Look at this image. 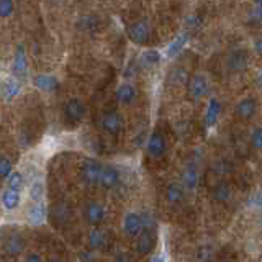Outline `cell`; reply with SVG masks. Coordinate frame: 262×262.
Here are the masks:
<instances>
[{
  "instance_id": "cell-1",
  "label": "cell",
  "mask_w": 262,
  "mask_h": 262,
  "mask_svg": "<svg viewBox=\"0 0 262 262\" xmlns=\"http://www.w3.org/2000/svg\"><path fill=\"white\" fill-rule=\"evenodd\" d=\"M102 169L103 166L95 159H87L84 164H82L80 174L84 182L89 185H98L100 184V176H102Z\"/></svg>"
},
{
  "instance_id": "cell-2",
  "label": "cell",
  "mask_w": 262,
  "mask_h": 262,
  "mask_svg": "<svg viewBox=\"0 0 262 262\" xmlns=\"http://www.w3.org/2000/svg\"><path fill=\"white\" fill-rule=\"evenodd\" d=\"M166 149H167L166 138H164L159 131H152L151 136L147 138V143H146L147 154H149L152 159H159L166 154Z\"/></svg>"
},
{
  "instance_id": "cell-3",
  "label": "cell",
  "mask_w": 262,
  "mask_h": 262,
  "mask_svg": "<svg viewBox=\"0 0 262 262\" xmlns=\"http://www.w3.org/2000/svg\"><path fill=\"white\" fill-rule=\"evenodd\" d=\"M143 228H144V221L138 211H129L123 218V229L131 237H138L143 233Z\"/></svg>"
},
{
  "instance_id": "cell-4",
  "label": "cell",
  "mask_w": 262,
  "mask_h": 262,
  "mask_svg": "<svg viewBox=\"0 0 262 262\" xmlns=\"http://www.w3.org/2000/svg\"><path fill=\"white\" fill-rule=\"evenodd\" d=\"M12 71L15 74V77H18V79L27 77V74H28V56H27V51H25V48L21 45L16 46L15 53H13Z\"/></svg>"
},
{
  "instance_id": "cell-5",
  "label": "cell",
  "mask_w": 262,
  "mask_h": 262,
  "mask_svg": "<svg viewBox=\"0 0 262 262\" xmlns=\"http://www.w3.org/2000/svg\"><path fill=\"white\" fill-rule=\"evenodd\" d=\"M149 33H151V30H149V25H147L146 20H139L128 28V36L136 45H144L146 41L149 39Z\"/></svg>"
},
{
  "instance_id": "cell-6",
  "label": "cell",
  "mask_w": 262,
  "mask_h": 262,
  "mask_svg": "<svg viewBox=\"0 0 262 262\" xmlns=\"http://www.w3.org/2000/svg\"><path fill=\"white\" fill-rule=\"evenodd\" d=\"M102 128L112 136H117L123 128V118L117 110L106 112L102 118Z\"/></svg>"
},
{
  "instance_id": "cell-7",
  "label": "cell",
  "mask_w": 262,
  "mask_h": 262,
  "mask_svg": "<svg viewBox=\"0 0 262 262\" xmlns=\"http://www.w3.org/2000/svg\"><path fill=\"white\" fill-rule=\"evenodd\" d=\"M64 115L66 118L72 123H79L84 120L85 115V105L82 103L79 98H71V100L64 105Z\"/></svg>"
},
{
  "instance_id": "cell-8",
  "label": "cell",
  "mask_w": 262,
  "mask_h": 262,
  "mask_svg": "<svg viewBox=\"0 0 262 262\" xmlns=\"http://www.w3.org/2000/svg\"><path fill=\"white\" fill-rule=\"evenodd\" d=\"M138 97V90L133 84H129V82H123V84L118 85L117 92H115V98H117V102L123 106H128L131 105Z\"/></svg>"
},
{
  "instance_id": "cell-9",
  "label": "cell",
  "mask_w": 262,
  "mask_h": 262,
  "mask_svg": "<svg viewBox=\"0 0 262 262\" xmlns=\"http://www.w3.org/2000/svg\"><path fill=\"white\" fill-rule=\"evenodd\" d=\"M208 79L203 76V74H196V76L190 80V85H188V94L193 98V100H200L208 92Z\"/></svg>"
},
{
  "instance_id": "cell-10",
  "label": "cell",
  "mask_w": 262,
  "mask_h": 262,
  "mask_svg": "<svg viewBox=\"0 0 262 262\" xmlns=\"http://www.w3.org/2000/svg\"><path fill=\"white\" fill-rule=\"evenodd\" d=\"M256 112H257V102L251 97L243 98V100H239L234 106L236 117H239L241 120H251L254 115H256Z\"/></svg>"
},
{
  "instance_id": "cell-11",
  "label": "cell",
  "mask_w": 262,
  "mask_h": 262,
  "mask_svg": "<svg viewBox=\"0 0 262 262\" xmlns=\"http://www.w3.org/2000/svg\"><path fill=\"white\" fill-rule=\"evenodd\" d=\"M120 180H121V176H120V170L113 166H103L102 169V176H100V184L103 188H115L120 185Z\"/></svg>"
},
{
  "instance_id": "cell-12",
  "label": "cell",
  "mask_w": 262,
  "mask_h": 262,
  "mask_svg": "<svg viewBox=\"0 0 262 262\" xmlns=\"http://www.w3.org/2000/svg\"><path fill=\"white\" fill-rule=\"evenodd\" d=\"M33 85L41 92H54L59 87V80L53 74H39V76L33 79Z\"/></svg>"
},
{
  "instance_id": "cell-13",
  "label": "cell",
  "mask_w": 262,
  "mask_h": 262,
  "mask_svg": "<svg viewBox=\"0 0 262 262\" xmlns=\"http://www.w3.org/2000/svg\"><path fill=\"white\" fill-rule=\"evenodd\" d=\"M85 220L89 221L90 225H100L102 221L105 220V208L103 205H100L98 202H90L87 203L85 207Z\"/></svg>"
},
{
  "instance_id": "cell-14",
  "label": "cell",
  "mask_w": 262,
  "mask_h": 262,
  "mask_svg": "<svg viewBox=\"0 0 262 262\" xmlns=\"http://www.w3.org/2000/svg\"><path fill=\"white\" fill-rule=\"evenodd\" d=\"M0 202H2V207L7 211H13L20 207V202H21V195L18 190H13V188H7V190L2 192L0 195Z\"/></svg>"
},
{
  "instance_id": "cell-15",
  "label": "cell",
  "mask_w": 262,
  "mask_h": 262,
  "mask_svg": "<svg viewBox=\"0 0 262 262\" xmlns=\"http://www.w3.org/2000/svg\"><path fill=\"white\" fill-rule=\"evenodd\" d=\"M45 218H46V208L45 205L41 202H35V205H31L30 210H28V220L31 225L39 226L45 223Z\"/></svg>"
},
{
  "instance_id": "cell-16",
  "label": "cell",
  "mask_w": 262,
  "mask_h": 262,
  "mask_svg": "<svg viewBox=\"0 0 262 262\" xmlns=\"http://www.w3.org/2000/svg\"><path fill=\"white\" fill-rule=\"evenodd\" d=\"M20 90H21V85L15 77L7 79L2 84V95H4V98L7 102H12L15 97H18Z\"/></svg>"
},
{
  "instance_id": "cell-17",
  "label": "cell",
  "mask_w": 262,
  "mask_h": 262,
  "mask_svg": "<svg viewBox=\"0 0 262 262\" xmlns=\"http://www.w3.org/2000/svg\"><path fill=\"white\" fill-rule=\"evenodd\" d=\"M199 184V172L193 166H187L185 170L182 172V185L187 190H193Z\"/></svg>"
},
{
  "instance_id": "cell-18",
  "label": "cell",
  "mask_w": 262,
  "mask_h": 262,
  "mask_svg": "<svg viewBox=\"0 0 262 262\" xmlns=\"http://www.w3.org/2000/svg\"><path fill=\"white\" fill-rule=\"evenodd\" d=\"M188 43V35L182 33V35H179L177 38H174V41L167 46V57H176L177 54H180L184 51V48L187 46Z\"/></svg>"
},
{
  "instance_id": "cell-19",
  "label": "cell",
  "mask_w": 262,
  "mask_h": 262,
  "mask_svg": "<svg viewBox=\"0 0 262 262\" xmlns=\"http://www.w3.org/2000/svg\"><path fill=\"white\" fill-rule=\"evenodd\" d=\"M220 112H221L220 102L216 100V98H211L208 106H207V115H205V123H207L208 128H211L216 123V120L220 117Z\"/></svg>"
},
{
  "instance_id": "cell-20",
  "label": "cell",
  "mask_w": 262,
  "mask_h": 262,
  "mask_svg": "<svg viewBox=\"0 0 262 262\" xmlns=\"http://www.w3.org/2000/svg\"><path fill=\"white\" fill-rule=\"evenodd\" d=\"M184 185H180V184H169L167 188H166V199L169 203H180L184 200Z\"/></svg>"
},
{
  "instance_id": "cell-21",
  "label": "cell",
  "mask_w": 262,
  "mask_h": 262,
  "mask_svg": "<svg viewBox=\"0 0 262 262\" xmlns=\"http://www.w3.org/2000/svg\"><path fill=\"white\" fill-rule=\"evenodd\" d=\"M152 246H154V236H152L151 233L143 231L141 234H139V237H138V244H136V248H138V252H139V254L149 252V251L152 249Z\"/></svg>"
},
{
  "instance_id": "cell-22",
  "label": "cell",
  "mask_w": 262,
  "mask_h": 262,
  "mask_svg": "<svg viewBox=\"0 0 262 262\" xmlns=\"http://www.w3.org/2000/svg\"><path fill=\"white\" fill-rule=\"evenodd\" d=\"M106 243V234L102 231V229H92L89 234V246L90 249H100L103 248Z\"/></svg>"
},
{
  "instance_id": "cell-23",
  "label": "cell",
  "mask_w": 262,
  "mask_h": 262,
  "mask_svg": "<svg viewBox=\"0 0 262 262\" xmlns=\"http://www.w3.org/2000/svg\"><path fill=\"white\" fill-rule=\"evenodd\" d=\"M141 62L146 68H154L161 62V53L156 51V49H146L141 54Z\"/></svg>"
},
{
  "instance_id": "cell-24",
  "label": "cell",
  "mask_w": 262,
  "mask_h": 262,
  "mask_svg": "<svg viewBox=\"0 0 262 262\" xmlns=\"http://www.w3.org/2000/svg\"><path fill=\"white\" fill-rule=\"evenodd\" d=\"M213 199L216 202H228L231 199V188H229L228 184H218L215 188H213Z\"/></svg>"
},
{
  "instance_id": "cell-25",
  "label": "cell",
  "mask_w": 262,
  "mask_h": 262,
  "mask_svg": "<svg viewBox=\"0 0 262 262\" xmlns=\"http://www.w3.org/2000/svg\"><path fill=\"white\" fill-rule=\"evenodd\" d=\"M7 185H8V188H13V190H21L23 188V185H25V177H23V174L21 172H12L10 176L7 177Z\"/></svg>"
},
{
  "instance_id": "cell-26",
  "label": "cell",
  "mask_w": 262,
  "mask_h": 262,
  "mask_svg": "<svg viewBox=\"0 0 262 262\" xmlns=\"http://www.w3.org/2000/svg\"><path fill=\"white\" fill-rule=\"evenodd\" d=\"M28 193H30V199L33 202H41V200H43V195H45V185H43V182H41V180H35V182L30 185Z\"/></svg>"
},
{
  "instance_id": "cell-27",
  "label": "cell",
  "mask_w": 262,
  "mask_h": 262,
  "mask_svg": "<svg viewBox=\"0 0 262 262\" xmlns=\"http://www.w3.org/2000/svg\"><path fill=\"white\" fill-rule=\"evenodd\" d=\"M23 248H25V243L20 236H12L5 244V251L10 254H18L20 251H23Z\"/></svg>"
},
{
  "instance_id": "cell-28",
  "label": "cell",
  "mask_w": 262,
  "mask_h": 262,
  "mask_svg": "<svg viewBox=\"0 0 262 262\" xmlns=\"http://www.w3.org/2000/svg\"><path fill=\"white\" fill-rule=\"evenodd\" d=\"M12 172H13L12 161L5 158V156H0V179H7Z\"/></svg>"
},
{
  "instance_id": "cell-29",
  "label": "cell",
  "mask_w": 262,
  "mask_h": 262,
  "mask_svg": "<svg viewBox=\"0 0 262 262\" xmlns=\"http://www.w3.org/2000/svg\"><path fill=\"white\" fill-rule=\"evenodd\" d=\"M170 76H172L170 79L174 84H185V82L188 80V72L184 68H176L174 71H172Z\"/></svg>"
},
{
  "instance_id": "cell-30",
  "label": "cell",
  "mask_w": 262,
  "mask_h": 262,
  "mask_svg": "<svg viewBox=\"0 0 262 262\" xmlns=\"http://www.w3.org/2000/svg\"><path fill=\"white\" fill-rule=\"evenodd\" d=\"M251 146L254 149H262V126H257L251 133Z\"/></svg>"
},
{
  "instance_id": "cell-31",
  "label": "cell",
  "mask_w": 262,
  "mask_h": 262,
  "mask_svg": "<svg viewBox=\"0 0 262 262\" xmlns=\"http://www.w3.org/2000/svg\"><path fill=\"white\" fill-rule=\"evenodd\" d=\"M13 13V0H0V18H8Z\"/></svg>"
},
{
  "instance_id": "cell-32",
  "label": "cell",
  "mask_w": 262,
  "mask_h": 262,
  "mask_svg": "<svg viewBox=\"0 0 262 262\" xmlns=\"http://www.w3.org/2000/svg\"><path fill=\"white\" fill-rule=\"evenodd\" d=\"M25 262H43V260H41V256H39V254H36V252H30L28 256H27V259H25Z\"/></svg>"
},
{
  "instance_id": "cell-33",
  "label": "cell",
  "mask_w": 262,
  "mask_h": 262,
  "mask_svg": "<svg viewBox=\"0 0 262 262\" xmlns=\"http://www.w3.org/2000/svg\"><path fill=\"white\" fill-rule=\"evenodd\" d=\"M254 53L262 56V38L256 39V43H254Z\"/></svg>"
},
{
  "instance_id": "cell-34",
  "label": "cell",
  "mask_w": 262,
  "mask_h": 262,
  "mask_svg": "<svg viewBox=\"0 0 262 262\" xmlns=\"http://www.w3.org/2000/svg\"><path fill=\"white\" fill-rule=\"evenodd\" d=\"M115 262H131V259L128 254H120V256H117V259H115Z\"/></svg>"
},
{
  "instance_id": "cell-35",
  "label": "cell",
  "mask_w": 262,
  "mask_h": 262,
  "mask_svg": "<svg viewBox=\"0 0 262 262\" xmlns=\"http://www.w3.org/2000/svg\"><path fill=\"white\" fill-rule=\"evenodd\" d=\"M254 13H256L257 20L262 21V4H257V5H256V10H254Z\"/></svg>"
},
{
  "instance_id": "cell-36",
  "label": "cell",
  "mask_w": 262,
  "mask_h": 262,
  "mask_svg": "<svg viewBox=\"0 0 262 262\" xmlns=\"http://www.w3.org/2000/svg\"><path fill=\"white\" fill-rule=\"evenodd\" d=\"M151 262H166V259H164L162 256H156Z\"/></svg>"
},
{
  "instance_id": "cell-37",
  "label": "cell",
  "mask_w": 262,
  "mask_h": 262,
  "mask_svg": "<svg viewBox=\"0 0 262 262\" xmlns=\"http://www.w3.org/2000/svg\"><path fill=\"white\" fill-rule=\"evenodd\" d=\"M257 85L262 89V71L259 72V76H257Z\"/></svg>"
},
{
  "instance_id": "cell-38",
  "label": "cell",
  "mask_w": 262,
  "mask_h": 262,
  "mask_svg": "<svg viewBox=\"0 0 262 262\" xmlns=\"http://www.w3.org/2000/svg\"><path fill=\"white\" fill-rule=\"evenodd\" d=\"M48 262H62V260H61V259H57V257H51Z\"/></svg>"
},
{
  "instance_id": "cell-39",
  "label": "cell",
  "mask_w": 262,
  "mask_h": 262,
  "mask_svg": "<svg viewBox=\"0 0 262 262\" xmlns=\"http://www.w3.org/2000/svg\"><path fill=\"white\" fill-rule=\"evenodd\" d=\"M252 2H254V4H256V5H257V4H262V0H252Z\"/></svg>"
},
{
  "instance_id": "cell-40",
  "label": "cell",
  "mask_w": 262,
  "mask_h": 262,
  "mask_svg": "<svg viewBox=\"0 0 262 262\" xmlns=\"http://www.w3.org/2000/svg\"><path fill=\"white\" fill-rule=\"evenodd\" d=\"M260 225H262V216H260Z\"/></svg>"
},
{
  "instance_id": "cell-41",
  "label": "cell",
  "mask_w": 262,
  "mask_h": 262,
  "mask_svg": "<svg viewBox=\"0 0 262 262\" xmlns=\"http://www.w3.org/2000/svg\"><path fill=\"white\" fill-rule=\"evenodd\" d=\"M0 90H2V85H0Z\"/></svg>"
},
{
  "instance_id": "cell-42",
  "label": "cell",
  "mask_w": 262,
  "mask_h": 262,
  "mask_svg": "<svg viewBox=\"0 0 262 262\" xmlns=\"http://www.w3.org/2000/svg\"><path fill=\"white\" fill-rule=\"evenodd\" d=\"M223 262H225V260H223Z\"/></svg>"
}]
</instances>
